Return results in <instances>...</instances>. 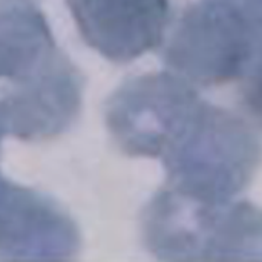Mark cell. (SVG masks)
I'll return each mask as SVG.
<instances>
[{"instance_id":"obj_1","label":"cell","mask_w":262,"mask_h":262,"mask_svg":"<svg viewBox=\"0 0 262 262\" xmlns=\"http://www.w3.org/2000/svg\"><path fill=\"white\" fill-rule=\"evenodd\" d=\"M160 158L166 187L200 201L226 203L252 183L262 163V143L235 112L201 100Z\"/></svg>"},{"instance_id":"obj_2","label":"cell","mask_w":262,"mask_h":262,"mask_svg":"<svg viewBox=\"0 0 262 262\" xmlns=\"http://www.w3.org/2000/svg\"><path fill=\"white\" fill-rule=\"evenodd\" d=\"M147 250L166 261H262V209L206 203L163 187L141 216Z\"/></svg>"},{"instance_id":"obj_3","label":"cell","mask_w":262,"mask_h":262,"mask_svg":"<svg viewBox=\"0 0 262 262\" xmlns=\"http://www.w3.org/2000/svg\"><path fill=\"white\" fill-rule=\"evenodd\" d=\"M262 52V35L224 0H196L180 15L163 61L201 86L244 78Z\"/></svg>"},{"instance_id":"obj_4","label":"cell","mask_w":262,"mask_h":262,"mask_svg":"<svg viewBox=\"0 0 262 262\" xmlns=\"http://www.w3.org/2000/svg\"><path fill=\"white\" fill-rule=\"evenodd\" d=\"M201 100L192 83L175 72L137 75L109 97L106 127L127 157L160 158L172 134Z\"/></svg>"},{"instance_id":"obj_5","label":"cell","mask_w":262,"mask_h":262,"mask_svg":"<svg viewBox=\"0 0 262 262\" xmlns=\"http://www.w3.org/2000/svg\"><path fill=\"white\" fill-rule=\"evenodd\" d=\"M80 244L78 227L55 200L0 173V259H71Z\"/></svg>"},{"instance_id":"obj_6","label":"cell","mask_w":262,"mask_h":262,"mask_svg":"<svg viewBox=\"0 0 262 262\" xmlns=\"http://www.w3.org/2000/svg\"><path fill=\"white\" fill-rule=\"evenodd\" d=\"M88 46L114 63L158 48L170 20L169 0H66Z\"/></svg>"},{"instance_id":"obj_7","label":"cell","mask_w":262,"mask_h":262,"mask_svg":"<svg viewBox=\"0 0 262 262\" xmlns=\"http://www.w3.org/2000/svg\"><path fill=\"white\" fill-rule=\"evenodd\" d=\"M43 12L29 0H0V86L28 81L61 57Z\"/></svg>"},{"instance_id":"obj_8","label":"cell","mask_w":262,"mask_h":262,"mask_svg":"<svg viewBox=\"0 0 262 262\" xmlns=\"http://www.w3.org/2000/svg\"><path fill=\"white\" fill-rule=\"evenodd\" d=\"M243 97L247 109L262 121V52L246 74Z\"/></svg>"},{"instance_id":"obj_9","label":"cell","mask_w":262,"mask_h":262,"mask_svg":"<svg viewBox=\"0 0 262 262\" xmlns=\"http://www.w3.org/2000/svg\"><path fill=\"white\" fill-rule=\"evenodd\" d=\"M238 9L262 35V0H224Z\"/></svg>"},{"instance_id":"obj_10","label":"cell","mask_w":262,"mask_h":262,"mask_svg":"<svg viewBox=\"0 0 262 262\" xmlns=\"http://www.w3.org/2000/svg\"><path fill=\"white\" fill-rule=\"evenodd\" d=\"M5 135H8V129H6V121H5L3 111H2V106H0V143H2V138Z\"/></svg>"}]
</instances>
